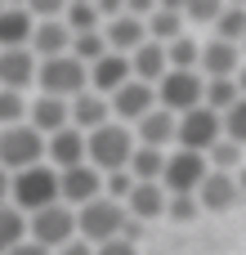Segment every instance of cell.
Returning a JSON list of instances; mask_svg holds the SVG:
<instances>
[{"instance_id": "cell-27", "label": "cell", "mask_w": 246, "mask_h": 255, "mask_svg": "<svg viewBox=\"0 0 246 255\" xmlns=\"http://www.w3.org/2000/svg\"><path fill=\"white\" fill-rule=\"evenodd\" d=\"M63 27L72 31V36H90V31H99V22H103V13H99V4H85V0H76V4H63Z\"/></svg>"}, {"instance_id": "cell-32", "label": "cell", "mask_w": 246, "mask_h": 255, "mask_svg": "<svg viewBox=\"0 0 246 255\" xmlns=\"http://www.w3.org/2000/svg\"><path fill=\"white\" fill-rule=\"evenodd\" d=\"M81 67H90V63H99L103 54H108V45H103V31H90V36H72V49H67Z\"/></svg>"}, {"instance_id": "cell-43", "label": "cell", "mask_w": 246, "mask_h": 255, "mask_svg": "<svg viewBox=\"0 0 246 255\" xmlns=\"http://www.w3.org/2000/svg\"><path fill=\"white\" fill-rule=\"evenodd\" d=\"M233 184H238V197H242V193H246V166H242V175H238Z\"/></svg>"}, {"instance_id": "cell-17", "label": "cell", "mask_w": 246, "mask_h": 255, "mask_svg": "<svg viewBox=\"0 0 246 255\" xmlns=\"http://www.w3.org/2000/svg\"><path fill=\"white\" fill-rule=\"evenodd\" d=\"M31 45H36L40 63H45V58H63V54L72 49V31L63 27V18H49V22H31Z\"/></svg>"}, {"instance_id": "cell-33", "label": "cell", "mask_w": 246, "mask_h": 255, "mask_svg": "<svg viewBox=\"0 0 246 255\" xmlns=\"http://www.w3.org/2000/svg\"><path fill=\"white\" fill-rule=\"evenodd\" d=\"M220 134L229 139V143H238V148H246V99H238L224 117H220Z\"/></svg>"}, {"instance_id": "cell-38", "label": "cell", "mask_w": 246, "mask_h": 255, "mask_svg": "<svg viewBox=\"0 0 246 255\" xmlns=\"http://www.w3.org/2000/svg\"><path fill=\"white\" fill-rule=\"evenodd\" d=\"M220 9H224V4H211V0H193V4H179V13H188V18H197V22H215V18H220Z\"/></svg>"}, {"instance_id": "cell-28", "label": "cell", "mask_w": 246, "mask_h": 255, "mask_svg": "<svg viewBox=\"0 0 246 255\" xmlns=\"http://www.w3.org/2000/svg\"><path fill=\"white\" fill-rule=\"evenodd\" d=\"M242 36H246V4L220 9V18H215V40H224V45H242Z\"/></svg>"}, {"instance_id": "cell-41", "label": "cell", "mask_w": 246, "mask_h": 255, "mask_svg": "<svg viewBox=\"0 0 246 255\" xmlns=\"http://www.w3.org/2000/svg\"><path fill=\"white\" fill-rule=\"evenodd\" d=\"M9 255H49V251H40L36 242H22V247H13V251H9Z\"/></svg>"}, {"instance_id": "cell-37", "label": "cell", "mask_w": 246, "mask_h": 255, "mask_svg": "<svg viewBox=\"0 0 246 255\" xmlns=\"http://www.w3.org/2000/svg\"><path fill=\"white\" fill-rule=\"evenodd\" d=\"M161 215H170V220H193L197 215V197L193 193H166V211Z\"/></svg>"}, {"instance_id": "cell-35", "label": "cell", "mask_w": 246, "mask_h": 255, "mask_svg": "<svg viewBox=\"0 0 246 255\" xmlns=\"http://www.w3.org/2000/svg\"><path fill=\"white\" fill-rule=\"evenodd\" d=\"M22 117H27V103H22V94H13V90H0V130H9V126H22Z\"/></svg>"}, {"instance_id": "cell-15", "label": "cell", "mask_w": 246, "mask_h": 255, "mask_svg": "<svg viewBox=\"0 0 246 255\" xmlns=\"http://www.w3.org/2000/svg\"><path fill=\"white\" fill-rule=\"evenodd\" d=\"M152 85H139V81H125L117 94H112V103H108V112H117V117H125V121H143L148 112H152Z\"/></svg>"}, {"instance_id": "cell-25", "label": "cell", "mask_w": 246, "mask_h": 255, "mask_svg": "<svg viewBox=\"0 0 246 255\" xmlns=\"http://www.w3.org/2000/svg\"><path fill=\"white\" fill-rule=\"evenodd\" d=\"M161 166H166V157H161L157 148H139V143H134V152H130V161H125V175H130L134 184H161Z\"/></svg>"}, {"instance_id": "cell-30", "label": "cell", "mask_w": 246, "mask_h": 255, "mask_svg": "<svg viewBox=\"0 0 246 255\" xmlns=\"http://www.w3.org/2000/svg\"><path fill=\"white\" fill-rule=\"evenodd\" d=\"M166 49V72H197V40H188V36H179V40H170V45H161Z\"/></svg>"}, {"instance_id": "cell-31", "label": "cell", "mask_w": 246, "mask_h": 255, "mask_svg": "<svg viewBox=\"0 0 246 255\" xmlns=\"http://www.w3.org/2000/svg\"><path fill=\"white\" fill-rule=\"evenodd\" d=\"M27 242V220L13 206H0V255H9L13 247Z\"/></svg>"}, {"instance_id": "cell-20", "label": "cell", "mask_w": 246, "mask_h": 255, "mask_svg": "<svg viewBox=\"0 0 246 255\" xmlns=\"http://www.w3.org/2000/svg\"><path fill=\"white\" fill-rule=\"evenodd\" d=\"M161 76H166V49L152 45V40H143V45L130 54V81H139V85H157Z\"/></svg>"}, {"instance_id": "cell-8", "label": "cell", "mask_w": 246, "mask_h": 255, "mask_svg": "<svg viewBox=\"0 0 246 255\" xmlns=\"http://www.w3.org/2000/svg\"><path fill=\"white\" fill-rule=\"evenodd\" d=\"M202 76L197 72H166L161 81H157V99H161V112H170V117H184V112H193V108H202Z\"/></svg>"}, {"instance_id": "cell-1", "label": "cell", "mask_w": 246, "mask_h": 255, "mask_svg": "<svg viewBox=\"0 0 246 255\" xmlns=\"http://www.w3.org/2000/svg\"><path fill=\"white\" fill-rule=\"evenodd\" d=\"M130 152H134V134H130L125 126H117V121H108V126H99V130L85 134V157H90L85 166H94L99 175L125 170Z\"/></svg>"}, {"instance_id": "cell-36", "label": "cell", "mask_w": 246, "mask_h": 255, "mask_svg": "<svg viewBox=\"0 0 246 255\" xmlns=\"http://www.w3.org/2000/svg\"><path fill=\"white\" fill-rule=\"evenodd\" d=\"M130 188H134V179H130L125 170H112V175H103V197H108V202H117V206H121V202L130 197Z\"/></svg>"}, {"instance_id": "cell-12", "label": "cell", "mask_w": 246, "mask_h": 255, "mask_svg": "<svg viewBox=\"0 0 246 255\" xmlns=\"http://www.w3.org/2000/svg\"><path fill=\"white\" fill-rule=\"evenodd\" d=\"M197 67L206 72V81H233L238 67H242V54L238 45H224V40H211L197 49Z\"/></svg>"}, {"instance_id": "cell-6", "label": "cell", "mask_w": 246, "mask_h": 255, "mask_svg": "<svg viewBox=\"0 0 246 255\" xmlns=\"http://www.w3.org/2000/svg\"><path fill=\"white\" fill-rule=\"evenodd\" d=\"M27 242H36L40 251H58V247H67L72 242V233H76V215L63 206V202H54V206H45V211H36L31 215V224H27Z\"/></svg>"}, {"instance_id": "cell-45", "label": "cell", "mask_w": 246, "mask_h": 255, "mask_svg": "<svg viewBox=\"0 0 246 255\" xmlns=\"http://www.w3.org/2000/svg\"><path fill=\"white\" fill-rule=\"evenodd\" d=\"M238 54H246V36H242V45H238Z\"/></svg>"}, {"instance_id": "cell-22", "label": "cell", "mask_w": 246, "mask_h": 255, "mask_svg": "<svg viewBox=\"0 0 246 255\" xmlns=\"http://www.w3.org/2000/svg\"><path fill=\"white\" fill-rule=\"evenodd\" d=\"M45 152L54 157V166H63V170H72V166H81L85 161V134L81 130H58V134H49V143H45Z\"/></svg>"}, {"instance_id": "cell-23", "label": "cell", "mask_w": 246, "mask_h": 255, "mask_svg": "<svg viewBox=\"0 0 246 255\" xmlns=\"http://www.w3.org/2000/svg\"><path fill=\"white\" fill-rule=\"evenodd\" d=\"M27 117H31V130L45 139V134H58V130H67V103H58V99H36L31 108H27Z\"/></svg>"}, {"instance_id": "cell-18", "label": "cell", "mask_w": 246, "mask_h": 255, "mask_svg": "<svg viewBox=\"0 0 246 255\" xmlns=\"http://www.w3.org/2000/svg\"><path fill=\"white\" fill-rule=\"evenodd\" d=\"M67 126H72V130H99V126H108V99L81 90V94L67 103Z\"/></svg>"}, {"instance_id": "cell-16", "label": "cell", "mask_w": 246, "mask_h": 255, "mask_svg": "<svg viewBox=\"0 0 246 255\" xmlns=\"http://www.w3.org/2000/svg\"><path fill=\"white\" fill-rule=\"evenodd\" d=\"M197 211H229L233 202H238V184H233V175H215V170H206V179L197 184Z\"/></svg>"}, {"instance_id": "cell-24", "label": "cell", "mask_w": 246, "mask_h": 255, "mask_svg": "<svg viewBox=\"0 0 246 255\" xmlns=\"http://www.w3.org/2000/svg\"><path fill=\"white\" fill-rule=\"evenodd\" d=\"M170 139H175V117L161 112V108H152V112L139 121V148H157V152H161Z\"/></svg>"}, {"instance_id": "cell-34", "label": "cell", "mask_w": 246, "mask_h": 255, "mask_svg": "<svg viewBox=\"0 0 246 255\" xmlns=\"http://www.w3.org/2000/svg\"><path fill=\"white\" fill-rule=\"evenodd\" d=\"M206 161L215 166V175H229L233 166H242L246 157H242V148H238V143H229V139H220V143H211V152H206ZM211 166H206V170H211Z\"/></svg>"}, {"instance_id": "cell-29", "label": "cell", "mask_w": 246, "mask_h": 255, "mask_svg": "<svg viewBox=\"0 0 246 255\" xmlns=\"http://www.w3.org/2000/svg\"><path fill=\"white\" fill-rule=\"evenodd\" d=\"M238 99H242V94H238V81H206V85H202V108H211L215 117H224Z\"/></svg>"}, {"instance_id": "cell-42", "label": "cell", "mask_w": 246, "mask_h": 255, "mask_svg": "<svg viewBox=\"0 0 246 255\" xmlns=\"http://www.w3.org/2000/svg\"><path fill=\"white\" fill-rule=\"evenodd\" d=\"M233 81H238V94H242V99H246V67H242V72H238V76H233Z\"/></svg>"}, {"instance_id": "cell-4", "label": "cell", "mask_w": 246, "mask_h": 255, "mask_svg": "<svg viewBox=\"0 0 246 255\" xmlns=\"http://www.w3.org/2000/svg\"><path fill=\"white\" fill-rule=\"evenodd\" d=\"M121 224H125V206H117V202H108V197H99V202H90V206L76 211V233H81L85 247L112 242V238L121 233Z\"/></svg>"}, {"instance_id": "cell-2", "label": "cell", "mask_w": 246, "mask_h": 255, "mask_svg": "<svg viewBox=\"0 0 246 255\" xmlns=\"http://www.w3.org/2000/svg\"><path fill=\"white\" fill-rule=\"evenodd\" d=\"M36 85H40L45 99L72 103V99L85 90V67H81L72 54H63V58H45V63L36 67Z\"/></svg>"}, {"instance_id": "cell-3", "label": "cell", "mask_w": 246, "mask_h": 255, "mask_svg": "<svg viewBox=\"0 0 246 255\" xmlns=\"http://www.w3.org/2000/svg\"><path fill=\"white\" fill-rule=\"evenodd\" d=\"M9 193H13V211L22 215V211H45V206H54L58 202V175L49 170V166H31V170H18V179L9 184Z\"/></svg>"}, {"instance_id": "cell-19", "label": "cell", "mask_w": 246, "mask_h": 255, "mask_svg": "<svg viewBox=\"0 0 246 255\" xmlns=\"http://www.w3.org/2000/svg\"><path fill=\"white\" fill-rule=\"evenodd\" d=\"M121 206H125V215H130V220L148 224V220H157V215L166 211V188H161V184H134V188H130V197H125Z\"/></svg>"}, {"instance_id": "cell-7", "label": "cell", "mask_w": 246, "mask_h": 255, "mask_svg": "<svg viewBox=\"0 0 246 255\" xmlns=\"http://www.w3.org/2000/svg\"><path fill=\"white\" fill-rule=\"evenodd\" d=\"M175 139H179V152H197V157H206L211 143L224 139V134H220V117H215L211 108H193V112L175 117Z\"/></svg>"}, {"instance_id": "cell-39", "label": "cell", "mask_w": 246, "mask_h": 255, "mask_svg": "<svg viewBox=\"0 0 246 255\" xmlns=\"http://www.w3.org/2000/svg\"><path fill=\"white\" fill-rule=\"evenodd\" d=\"M94 255H134V247H125L121 238H112V242H103V247H94Z\"/></svg>"}, {"instance_id": "cell-13", "label": "cell", "mask_w": 246, "mask_h": 255, "mask_svg": "<svg viewBox=\"0 0 246 255\" xmlns=\"http://www.w3.org/2000/svg\"><path fill=\"white\" fill-rule=\"evenodd\" d=\"M36 81V54L31 49H0V90L22 94Z\"/></svg>"}, {"instance_id": "cell-21", "label": "cell", "mask_w": 246, "mask_h": 255, "mask_svg": "<svg viewBox=\"0 0 246 255\" xmlns=\"http://www.w3.org/2000/svg\"><path fill=\"white\" fill-rule=\"evenodd\" d=\"M31 40V13L22 4H0V49H27Z\"/></svg>"}, {"instance_id": "cell-14", "label": "cell", "mask_w": 246, "mask_h": 255, "mask_svg": "<svg viewBox=\"0 0 246 255\" xmlns=\"http://www.w3.org/2000/svg\"><path fill=\"white\" fill-rule=\"evenodd\" d=\"M103 45H108V54H134L139 45H143V18H134V13H112V22H108V31H103Z\"/></svg>"}, {"instance_id": "cell-40", "label": "cell", "mask_w": 246, "mask_h": 255, "mask_svg": "<svg viewBox=\"0 0 246 255\" xmlns=\"http://www.w3.org/2000/svg\"><path fill=\"white\" fill-rule=\"evenodd\" d=\"M54 255H94V247H85V242H76V238H72L67 247H58Z\"/></svg>"}, {"instance_id": "cell-10", "label": "cell", "mask_w": 246, "mask_h": 255, "mask_svg": "<svg viewBox=\"0 0 246 255\" xmlns=\"http://www.w3.org/2000/svg\"><path fill=\"white\" fill-rule=\"evenodd\" d=\"M202 179H206V157H197V152H175L161 166V188L166 193H197Z\"/></svg>"}, {"instance_id": "cell-26", "label": "cell", "mask_w": 246, "mask_h": 255, "mask_svg": "<svg viewBox=\"0 0 246 255\" xmlns=\"http://www.w3.org/2000/svg\"><path fill=\"white\" fill-rule=\"evenodd\" d=\"M148 31H152V45H170V40H179V36H184V13H179V4H161V9H152Z\"/></svg>"}, {"instance_id": "cell-9", "label": "cell", "mask_w": 246, "mask_h": 255, "mask_svg": "<svg viewBox=\"0 0 246 255\" xmlns=\"http://www.w3.org/2000/svg\"><path fill=\"white\" fill-rule=\"evenodd\" d=\"M103 197V175L94 170V166H72V170H63L58 175V202L72 211V206H90V202H99Z\"/></svg>"}, {"instance_id": "cell-11", "label": "cell", "mask_w": 246, "mask_h": 255, "mask_svg": "<svg viewBox=\"0 0 246 255\" xmlns=\"http://www.w3.org/2000/svg\"><path fill=\"white\" fill-rule=\"evenodd\" d=\"M125 81H130V58H125V54H103L99 63H90V67H85V90H90V94H99V99L117 94Z\"/></svg>"}, {"instance_id": "cell-44", "label": "cell", "mask_w": 246, "mask_h": 255, "mask_svg": "<svg viewBox=\"0 0 246 255\" xmlns=\"http://www.w3.org/2000/svg\"><path fill=\"white\" fill-rule=\"evenodd\" d=\"M4 193H9V179H4V170H0V197H4Z\"/></svg>"}, {"instance_id": "cell-5", "label": "cell", "mask_w": 246, "mask_h": 255, "mask_svg": "<svg viewBox=\"0 0 246 255\" xmlns=\"http://www.w3.org/2000/svg\"><path fill=\"white\" fill-rule=\"evenodd\" d=\"M40 157H45V139L27 121L0 130V170H31L40 166Z\"/></svg>"}]
</instances>
